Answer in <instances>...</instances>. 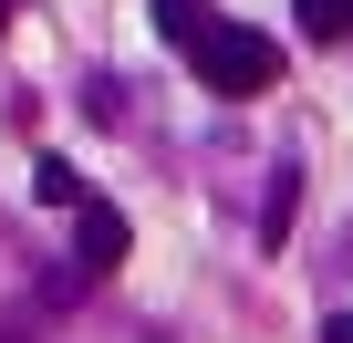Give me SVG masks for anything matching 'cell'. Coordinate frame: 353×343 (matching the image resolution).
Returning a JSON list of instances; mask_svg holds the SVG:
<instances>
[{
	"label": "cell",
	"mask_w": 353,
	"mask_h": 343,
	"mask_svg": "<svg viewBox=\"0 0 353 343\" xmlns=\"http://www.w3.org/2000/svg\"><path fill=\"white\" fill-rule=\"evenodd\" d=\"M188 63H198V84H208V94H229V104L281 84V42H270V32H239V21H208V32L188 42Z\"/></svg>",
	"instance_id": "obj_1"
},
{
	"label": "cell",
	"mask_w": 353,
	"mask_h": 343,
	"mask_svg": "<svg viewBox=\"0 0 353 343\" xmlns=\"http://www.w3.org/2000/svg\"><path fill=\"white\" fill-rule=\"evenodd\" d=\"M73 250H83V271H114V260H125V208L83 198V208H73Z\"/></svg>",
	"instance_id": "obj_2"
},
{
	"label": "cell",
	"mask_w": 353,
	"mask_h": 343,
	"mask_svg": "<svg viewBox=\"0 0 353 343\" xmlns=\"http://www.w3.org/2000/svg\"><path fill=\"white\" fill-rule=\"evenodd\" d=\"M32 198H42V208H83L94 188L73 177V156H32Z\"/></svg>",
	"instance_id": "obj_3"
},
{
	"label": "cell",
	"mask_w": 353,
	"mask_h": 343,
	"mask_svg": "<svg viewBox=\"0 0 353 343\" xmlns=\"http://www.w3.org/2000/svg\"><path fill=\"white\" fill-rule=\"evenodd\" d=\"M291 11H301L312 42H343V32H353V0H291Z\"/></svg>",
	"instance_id": "obj_4"
},
{
	"label": "cell",
	"mask_w": 353,
	"mask_h": 343,
	"mask_svg": "<svg viewBox=\"0 0 353 343\" xmlns=\"http://www.w3.org/2000/svg\"><path fill=\"white\" fill-rule=\"evenodd\" d=\"M156 32H166V42H176V52H188V42H198V32H208V11H198V0H156Z\"/></svg>",
	"instance_id": "obj_5"
},
{
	"label": "cell",
	"mask_w": 353,
	"mask_h": 343,
	"mask_svg": "<svg viewBox=\"0 0 353 343\" xmlns=\"http://www.w3.org/2000/svg\"><path fill=\"white\" fill-rule=\"evenodd\" d=\"M322 343H353V312H332V322H322Z\"/></svg>",
	"instance_id": "obj_6"
},
{
	"label": "cell",
	"mask_w": 353,
	"mask_h": 343,
	"mask_svg": "<svg viewBox=\"0 0 353 343\" xmlns=\"http://www.w3.org/2000/svg\"><path fill=\"white\" fill-rule=\"evenodd\" d=\"M0 21H11V0H0Z\"/></svg>",
	"instance_id": "obj_7"
}]
</instances>
